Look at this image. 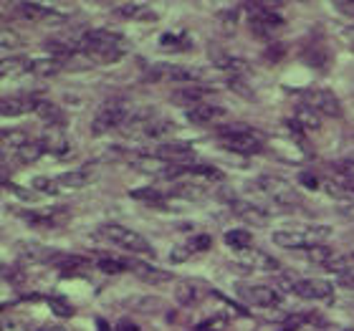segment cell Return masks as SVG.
I'll use <instances>...</instances> for the list:
<instances>
[{
	"mask_svg": "<svg viewBox=\"0 0 354 331\" xmlns=\"http://www.w3.org/2000/svg\"><path fill=\"white\" fill-rule=\"evenodd\" d=\"M3 142H8V144H15V149L21 147V144H26V134L23 132H15V129H0V144Z\"/></svg>",
	"mask_w": 354,
	"mask_h": 331,
	"instance_id": "obj_35",
	"label": "cell"
},
{
	"mask_svg": "<svg viewBox=\"0 0 354 331\" xmlns=\"http://www.w3.org/2000/svg\"><path fill=\"white\" fill-rule=\"evenodd\" d=\"M127 271L134 273V276H137L140 281H145V283H152V286L172 281V273L170 271H165V268H157V265L147 263V261H127Z\"/></svg>",
	"mask_w": 354,
	"mask_h": 331,
	"instance_id": "obj_16",
	"label": "cell"
},
{
	"mask_svg": "<svg viewBox=\"0 0 354 331\" xmlns=\"http://www.w3.org/2000/svg\"><path fill=\"white\" fill-rule=\"evenodd\" d=\"M256 190L263 192L266 198H271L273 202H279V205H296V202H299V195H296L283 180H279V177H271V175L259 177V180H256Z\"/></svg>",
	"mask_w": 354,
	"mask_h": 331,
	"instance_id": "obj_11",
	"label": "cell"
},
{
	"mask_svg": "<svg viewBox=\"0 0 354 331\" xmlns=\"http://www.w3.org/2000/svg\"><path fill=\"white\" fill-rule=\"evenodd\" d=\"M147 79H152V82H172V84L203 82L198 71H192V68H187V66H177V64H167V61L149 64V66H147Z\"/></svg>",
	"mask_w": 354,
	"mask_h": 331,
	"instance_id": "obj_9",
	"label": "cell"
},
{
	"mask_svg": "<svg viewBox=\"0 0 354 331\" xmlns=\"http://www.w3.org/2000/svg\"><path fill=\"white\" fill-rule=\"evenodd\" d=\"M334 8H337L344 18H352L354 21V0H349V3H334Z\"/></svg>",
	"mask_w": 354,
	"mask_h": 331,
	"instance_id": "obj_38",
	"label": "cell"
},
{
	"mask_svg": "<svg viewBox=\"0 0 354 331\" xmlns=\"http://www.w3.org/2000/svg\"><path fill=\"white\" fill-rule=\"evenodd\" d=\"M213 91H215V86H210V84L195 82V84H185L183 88H177L175 99H177V102H192V106H195V104L205 102Z\"/></svg>",
	"mask_w": 354,
	"mask_h": 331,
	"instance_id": "obj_22",
	"label": "cell"
},
{
	"mask_svg": "<svg viewBox=\"0 0 354 331\" xmlns=\"http://www.w3.org/2000/svg\"><path fill=\"white\" fill-rule=\"evenodd\" d=\"M18 10H21V15L26 18V21H53V18H59V13H56V8L46 6V3H21L18 6Z\"/></svg>",
	"mask_w": 354,
	"mask_h": 331,
	"instance_id": "obj_23",
	"label": "cell"
},
{
	"mask_svg": "<svg viewBox=\"0 0 354 331\" xmlns=\"http://www.w3.org/2000/svg\"><path fill=\"white\" fill-rule=\"evenodd\" d=\"M215 134H218V144H221L223 149L233 152V155H256V152L263 149L261 134L253 132L248 124H241V122L218 124Z\"/></svg>",
	"mask_w": 354,
	"mask_h": 331,
	"instance_id": "obj_2",
	"label": "cell"
},
{
	"mask_svg": "<svg viewBox=\"0 0 354 331\" xmlns=\"http://www.w3.org/2000/svg\"><path fill=\"white\" fill-rule=\"evenodd\" d=\"M160 46H162V48H187L190 41L185 38V33H165V36L160 38Z\"/></svg>",
	"mask_w": 354,
	"mask_h": 331,
	"instance_id": "obj_34",
	"label": "cell"
},
{
	"mask_svg": "<svg viewBox=\"0 0 354 331\" xmlns=\"http://www.w3.org/2000/svg\"><path fill=\"white\" fill-rule=\"evenodd\" d=\"M215 66L223 68V71H230V74L236 76H243L251 71V66L245 64V59H241V56H228V53H215Z\"/></svg>",
	"mask_w": 354,
	"mask_h": 331,
	"instance_id": "obj_25",
	"label": "cell"
},
{
	"mask_svg": "<svg viewBox=\"0 0 354 331\" xmlns=\"http://www.w3.org/2000/svg\"><path fill=\"white\" fill-rule=\"evenodd\" d=\"M203 294H207V286L203 283V281L185 278V281H180L177 288H175V299H177V303H183V306H192V303H198Z\"/></svg>",
	"mask_w": 354,
	"mask_h": 331,
	"instance_id": "obj_19",
	"label": "cell"
},
{
	"mask_svg": "<svg viewBox=\"0 0 354 331\" xmlns=\"http://www.w3.org/2000/svg\"><path fill=\"white\" fill-rule=\"evenodd\" d=\"M283 291H291L299 299L306 301H334V286L322 278H296V276H283L279 281Z\"/></svg>",
	"mask_w": 354,
	"mask_h": 331,
	"instance_id": "obj_7",
	"label": "cell"
},
{
	"mask_svg": "<svg viewBox=\"0 0 354 331\" xmlns=\"http://www.w3.org/2000/svg\"><path fill=\"white\" fill-rule=\"evenodd\" d=\"M225 114L228 111L223 109L221 104H213V102H200L187 109V119H190L192 124H200V126L221 124L223 119H225Z\"/></svg>",
	"mask_w": 354,
	"mask_h": 331,
	"instance_id": "obj_15",
	"label": "cell"
},
{
	"mask_svg": "<svg viewBox=\"0 0 354 331\" xmlns=\"http://www.w3.org/2000/svg\"><path fill=\"white\" fill-rule=\"evenodd\" d=\"M324 268L329 273H337V276H344V273L352 268V261L349 258H344V256H332L329 261L324 263Z\"/></svg>",
	"mask_w": 354,
	"mask_h": 331,
	"instance_id": "obj_32",
	"label": "cell"
},
{
	"mask_svg": "<svg viewBox=\"0 0 354 331\" xmlns=\"http://www.w3.org/2000/svg\"><path fill=\"white\" fill-rule=\"evenodd\" d=\"M248 23L261 41H271L273 33L283 26L281 6L279 3H251L248 6Z\"/></svg>",
	"mask_w": 354,
	"mask_h": 331,
	"instance_id": "obj_5",
	"label": "cell"
},
{
	"mask_svg": "<svg viewBox=\"0 0 354 331\" xmlns=\"http://www.w3.org/2000/svg\"><path fill=\"white\" fill-rule=\"evenodd\" d=\"M301 253H304V258H306L309 263H322V265H324L326 261L334 256L326 245H314V248H306V250H301Z\"/></svg>",
	"mask_w": 354,
	"mask_h": 331,
	"instance_id": "obj_30",
	"label": "cell"
},
{
	"mask_svg": "<svg viewBox=\"0 0 354 331\" xmlns=\"http://www.w3.org/2000/svg\"><path fill=\"white\" fill-rule=\"evenodd\" d=\"M38 331H68L66 326L64 324H56V321H53V324H46V326H41V329Z\"/></svg>",
	"mask_w": 354,
	"mask_h": 331,
	"instance_id": "obj_40",
	"label": "cell"
},
{
	"mask_svg": "<svg viewBox=\"0 0 354 331\" xmlns=\"http://www.w3.org/2000/svg\"><path fill=\"white\" fill-rule=\"evenodd\" d=\"M96 265H99L104 273H124L127 271L124 258H99V261H96Z\"/></svg>",
	"mask_w": 354,
	"mask_h": 331,
	"instance_id": "obj_33",
	"label": "cell"
},
{
	"mask_svg": "<svg viewBox=\"0 0 354 331\" xmlns=\"http://www.w3.org/2000/svg\"><path fill=\"white\" fill-rule=\"evenodd\" d=\"M36 114H38V119H44L46 124H51V126L66 124V114H64V109H61L56 102H46V99H41L36 106Z\"/></svg>",
	"mask_w": 354,
	"mask_h": 331,
	"instance_id": "obj_24",
	"label": "cell"
},
{
	"mask_svg": "<svg viewBox=\"0 0 354 331\" xmlns=\"http://www.w3.org/2000/svg\"><path fill=\"white\" fill-rule=\"evenodd\" d=\"M304 106H309L319 114V117H339L342 106L339 99L329 91V88H309L304 91Z\"/></svg>",
	"mask_w": 354,
	"mask_h": 331,
	"instance_id": "obj_10",
	"label": "cell"
},
{
	"mask_svg": "<svg viewBox=\"0 0 354 331\" xmlns=\"http://www.w3.org/2000/svg\"><path fill=\"white\" fill-rule=\"evenodd\" d=\"M76 51L86 56L94 64H117L129 53V41L122 33H114L109 28L86 30L79 41H76Z\"/></svg>",
	"mask_w": 354,
	"mask_h": 331,
	"instance_id": "obj_1",
	"label": "cell"
},
{
	"mask_svg": "<svg viewBox=\"0 0 354 331\" xmlns=\"http://www.w3.org/2000/svg\"><path fill=\"white\" fill-rule=\"evenodd\" d=\"M23 218H28V223L33 225H48V228H56V225H64L68 218L66 207H51V210H38V213H23Z\"/></svg>",
	"mask_w": 354,
	"mask_h": 331,
	"instance_id": "obj_20",
	"label": "cell"
},
{
	"mask_svg": "<svg viewBox=\"0 0 354 331\" xmlns=\"http://www.w3.org/2000/svg\"><path fill=\"white\" fill-rule=\"evenodd\" d=\"M38 102L36 96H0V117H23L36 111Z\"/></svg>",
	"mask_w": 354,
	"mask_h": 331,
	"instance_id": "obj_17",
	"label": "cell"
},
{
	"mask_svg": "<svg viewBox=\"0 0 354 331\" xmlns=\"http://www.w3.org/2000/svg\"><path fill=\"white\" fill-rule=\"evenodd\" d=\"M228 202H230V207H233V213H236L241 220L253 223V225H263V223L268 220V210L256 205V202H251V200L233 198V200H228Z\"/></svg>",
	"mask_w": 354,
	"mask_h": 331,
	"instance_id": "obj_18",
	"label": "cell"
},
{
	"mask_svg": "<svg viewBox=\"0 0 354 331\" xmlns=\"http://www.w3.org/2000/svg\"><path fill=\"white\" fill-rule=\"evenodd\" d=\"M347 164H354V152L352 155H347Z\"/></svg>",
	"mask_w": 354,
	"mask_h": 331,
	"instance_id": "obj_41",
	"label": "cell"
},
{
	"mask_svg": "<svg viewBox=\"0 0 354 331\" xmlns=\"http://www.w3.org/2000/svg\"><path fill=\"white\" fill-rule=\"evenodd\" d=\"M94 236L102 238L104 243L117 245V248L134 253V256H155V248L147 238L140 236L137 230L127 228V225H119V223H104L94 230Z\"/></svg>",
	"mask_w": 354,
	"mask_h": 331,
	"instance_id": "obj_3",
	"label": "cell"
},
{
	"mask_svg": "<svg viewBox=\"0 0 354 331\" xmlns=\"http://www.w3.org/2000/svg\"><path fill=\"white\" fill-rule=\"evenodd\" d=\"M301 185H306V187H311V190H317L319 180L314 175H301Z\"/></svg>",
	"mask_w": 354,
	"mask_h": 331,
	"instance_id": "obj_39",
	"label": "cell"
},
{
	"mask_svg": "<svg viewBox=\"0 0 354 331\" xmlns=\"http://www.w3.org/2000/svg\"><path fill=\"white\" fill-rule=\"evenodd\" d=\"M228 326V321L223 316H218V319H205V321H200L198 326H195V331H223Z\"/></svg>",
	"mask_w": 354,
	"mask_h": 331,
	"instance_id": "obj_37",
	"label": "cell"
},
{
	"mask_svg": "<svg viewBox=\"0 0 354 331\" xmlns=\"http://www.w3.org/2000/svg\"><path fill=\"white\" fill-rule=\"evenodd\" d=\"M332 236L329 225H301V228H281L273 230V243L288 250H306L314 245H324L326 238Z\"/></svg>",
	"mask_w": 354,
	"mask_h": 331,
	"instance_id": "obj_4",
	"label": "cell"
},
{
	"mask_svg": "<svg viewBox=\"0 0 354 331\" xmlns=\"http://www.w3.org/2000/svg\"><path fill=\"white\" fill-rule=\"evenodd\" d=\"M61 66H64V61L53 59V56L28 61V71H30V74H36V76H53V74H59Z\"/></svg>",
	"mask_w": 354,
	"mask_h": 331,
	"instance_id": "obj_26",
	"label": "cell"
},
{
	"mask_svg": "<svg viewBox=\"0 0 354 331\" xmlns=\"http://www.w3.org/2000/svg\"><path fill=\"white\" fill-rule=\"evenodd\" d=\"M21 46H23L21 33H15L8 26H0V48H21Z\"/></svg>",
	"mask_w": 354,
	"mask_h": 331,
	"instance_id": "obj_29",
	"label": "cell"
},
{
	"mask_svg": "<svg viewBox=\"0 0 354 331\" xmlns=\"http://www.w3.org/2000/svg\"><path fill=\"white\" fill-rule=\"evenodd\" d=\"M225 245L233 250H245V248H253V236L248 230L243 228H233V230H225V236H223Z\"/></svg>",
	"mask_w": 354,
	"mask_h": 331,
	"instance_id": "obj_27",
	"label": "cell"
},
{
	"mask_svg": "<svg viewBox=\"0 0 354 331\" xmlns=\"http://www.w3.org/2000/svg\"><path fill=\"white\" fill-rule=\"evenodd\" d=\"M210 245H213V238L205 236V233L192 236L170 250V261L172 263H185V261H190L195 253H205V250H210Z\"/></svg>",
	"mask_w": 354,
	"mask_h": 331,
	"instance_id": "obj_14",
	"label": "cell"
},
{
	"mask_svg": "<svg viewBox=\"0 0 354 331\" xmlns=\"http://www.w3.org/2000/svg\"><path fill=\"white\" fill-rule=\"evenodd\" d=\"M129 119H132V114H129V104H127L124 99H106V102L96 109L94 122H91V132L94 134L114 132L119 126H127Z\"/></svg>",
	"mask_w": 354,
	"mask_h": 331,
	"instance_id": "obj_6",
	"label": "cell"
},
{
	"mask_svg": "<svg viewBox=\"0 0 354 331\" xmlns=\"http://www.w3.org/2000/svg\"><path fill=\"white\" fill-rule=\"evenodd\" d=\"M236 263L241 268H248V271H279L281 268V263L276 258L256 248L236 250Z\"/></svg>",
	"mask_w": 354,
	"mask_h": 331,
	"instance_id": "obj_13",
	"label": "cell"
},
{
	"mask_svg": "<svg viewBox=\"0 0 354 331\" xmlns=\"http://www.w3.org/2000/svg\"><path fill=\"white\" fill-rule=\"evenodd\" d=\"M238 296L245 303L259 306V309H276L281 303V294L271 286H241L238 288Z\"/></svg>",
	"mask_w": 354,
	"mask_h": 331,
	"instance_id": "obj_12",
	"label": "cell"
},
{
	"mask_svg": "<svg viewBox=\"0 0 354 331\" xmlns=\"http://www.w3.org/2000/svg\"><path fill=\"white\" fill-rule=\"evenodd\" d=\"M91 182V172L88 169H74V172H64L59 177H33V190L48 192V195H64V192L82 190Z\"/></svg>",
	"mask_w": 354,
	"mask_h": 331,
	"instance_id": "obj_8",
	"label": "cell"
},
{
	"mask_svg": "<svg viewBox=\"0 0 354 331\" xmlns=\"http://www.w3.org/2000/svg\"><path fill=\"white\" fill-rule=\"evenodd\" d=\"M352 258H354V256H352Z\"/></svg>",
	"mask_w": 354,
	"mask_h": 331,
	"instance_id": "obj_42",
	"label": "cell"
},
{
	"mask_svg": "<svg viewBox=\"0 0 354 331\" xmlns=\"http://www.w3.org/2000/svg\"><path fill=\"white\" fill-rule=\"evenodd\" d=\"M294 124L299 126V129L314 132V129H319V126H322V119H319V114H317L314 109H309V106H301V109L296 111Z\"/></svg>",
	"mask_w": 354,
	"mask_h": 331,
	"instance_id": "obj_28",
	"label": "cell"
},
{
	"mask_svg": "<svg viewBox=\"0 0 354 331\" xmlns=\"http://www.w3.org/2000/svg\"><path fill=\"white\" fill-rule=\"evenodd\" d=\"M48 306H51L53 314H56V316H61V319L74 316V306H71L64 296H53V299H48Z\"/></svg>",
	"mask_w": 354,
	"mask_h": 331,
	"instance_id": "obj_31",
	"label": "cell"
},
{
	"mask_svg": "<svg viewBox=\"0 0 354 331\" xmlns=\"http://www.w3.org/2000/svg\"><path fill=\"white\" fill-rule=\"evenodd\" d=\"M114 15L124 18V21H155V10L145 3H119L114 6Z\"/></svg>",
	"mask_w": 354,
	"mask_h": 331,
	"instance_id": "obj_21",
	"label": "cell"
},
{
	"mask_svg": "<svg viewBox=\"0 0 354 331\" xmlns=\"http://www.w3.org/2000/svg\"><path fill=\"white\" fill-rule=\"evenodd\" d=\"M99 331H142L140 326L134 324V321H117V324L114 326H109L106 324V321H102V319H99Z\"/></svg>",
	"mask_w": 354,
	"mask_h": 331,
	"instance_id": "obj_36",
	"label": "cell"
}]
</instances>
